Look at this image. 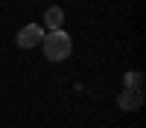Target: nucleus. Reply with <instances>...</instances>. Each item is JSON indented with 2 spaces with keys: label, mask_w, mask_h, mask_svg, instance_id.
<instances>
[{
  "label": "nucleus",
  "mask_w": 146,
  "mask_h": 128,
  "mask_svg": "<svg viewBox=\"0 0 146 128\" xmlns=\"http://www.w3.org/2000/svg\"><path fill=\"white\" fill-rule=\"evenodd\" d=\"M62 23H64V12L58 9V6H50V9H44V26L47 29H62Z\"/></svg>",
  "instance_id": "obj_4"
},
{
  "label": "nucleus",
  "mask_w": 146,
  "mask_h": 128,
  "mask_svg": "<svg viewBox=\"0 0 146 128\" xmlns=\"http://www.w3.org/2000/svg\"><path fill=\"white\" fill-rule=\"evenodd\" d=\"M117 105H120L123 111H137L140 105H143V90H140V87H126L123 93H120Z\"/></svg>",
  "instance_id": "obj_3"
},
{
  "label": "nucleus",
  "mask_w": 146,
  "mask_h": 128,
  "mask_svg": "<svg viewBox=\"0 0 146 128\" xmlns=\"http://www.w3.org/2000/svg\"><path fill=\"white\" fill-rule=\"evenodd\" d=\"M140 85H143V73H137V70L126 73V87H140Z\"/></svg>",
  "instance_id": "obj_5"
},
{
  "label": "nucleus",
  "mask_w": 146,
  "mask_h": 128,
  "mask_svg": "<svg viewBox=\"0 0 146 128\" xmlns=\"http://www.w3.org/2000/svg\"><path fill=\"white\" fill-rule=\"evenodd\" d=\"M41 47H44V55L50 58V61H64V58L70 55V50H73V41H70V35H67V32L53 29V32H47V35H44Z\"/></svg>",
  "instance_id": "obj_1"
},
{
  "label": "nucleus",
  "mask_w": 146,
  "mask_h": 128,
  "mask_svg": "<svg viewBox=\"0 0 146 128\" xmlns=\"http://www.w3.org/2000/svg\"><path fill=\"white\" fill-rule=\"evenodd\" d=\"M44 35H47V32L38 26V23H27V26L18 32V47H21V50H32V47H41Z\"/></svg>",
  "instance_id": "obj_2"
}]
</instances>
